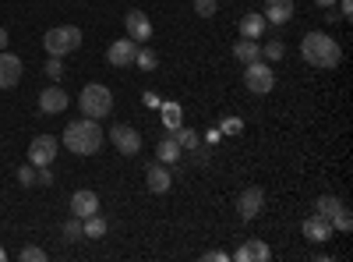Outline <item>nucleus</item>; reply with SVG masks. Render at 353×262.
<instances>
[{"label": "nucleus", "instance_id": "obj_1", "mask_svg": "<svg viewBox=\"0 0 353 262\" xmlns=\"http://www.w3.org/2000/svg\"><path fill=\"white\" fill-rule=\"evenodd\" d=\"M301 53H304V61L311 68H321V71H332L343 61V50H339V43L329 32H307L301 39Z\"/></svg>", "mask_w": 353, "mask_h": 262}, {"label": "nucleus", "instance_id": "obj_2", "mask_svg": "<svg viewBox=\"0 0 353 262\" xmlns=\"http://www.w3.org/2000/svg\"><path fill=\"white\" fill-rule=\"evenodd\" d=\"M103 128L92 121V118H81V121H71L64 128V145L74 153V156H92L99 153V145H103Z\"/></svg>", "mask_w": 353, "mask_h": 262}, {"label": "nucleus", "instance_id": "obj_3", "mask_svg": "<svg viewBox=\"0 0 353 262\" xmlns=\"http://www.w3.org/2000/svg\"><path fill=\"white\" fill-rule=\"evenodd\" d=\"M78 106H81L85 118L99 121V118H106V113L113 110V93L106 89V85H99V82H88L85 89L78 93Z\"/></svg>", "mask_w": 353, "mask_h": 262}, {"label": "nucleus", "instance_id": "obj_4", "mask_svg": "<svg viewBox=\"0 0 353 262\" xmlns=\"http://www.w3.org/2000/svg\"><path fill=\"white\" fill-rule=\"evenodd\" d=\"M43 46H46L50 57H68L81 46V28L78 25H57L43 36Z\"/></svg>", "mask_w": 353, "mask_h": 262}, {"label": "nucleus", "instance_id": "obj_5", "mask_svg": "<svg viewBox=\"0 0 353 262\" xmlns=\"http://www.w3.org/2000/svg\"><path fill=\"white\" fill-rule=\"evenodd\" d=\"M244 85H248V93H254V96H269L272 89H276V71H272V64L269 61H251V64H244Z\"/></svg>", "mask_w": 353, "mask_h": 262}, {"label": "nucleus", "instance_id": "obj_6", "mask_svg": "<svg viewBox=\"0 0 353 262\" xmlns=\"http://www.w3.org/2000/svg\"><path fill=\"white\" fill-rule=\"evenodd\" d=\"M110 142H113V149L121 156H138L141 153V135L131 124H113L110 128Z\"/></svg>", "mask_w": 353, "mask_h": 262}, {"label": "nucleus", "instance_id": "obj_7", "mask_svg": "<svg viewBox=\"0 0 353 262\" xmlns=\"http://www.w3.org/2000/svg\"><path fill=\"white\" fill-rule=\"evenodd\" d=\"M57 160V138L53 135H36L28 142V163L32 167H50Z\"/></svg>", "mask_w": 353, "mask_h": 262}, {"label": "nucleus", "instance_id": "obj_8", "mask_svg": "<svg viewBox=\"0 0 353 262\" xmlns=\"http://www.w3.org/2000/svg\"><path fill=\"white\" fill-rule=\"evenodd\" d=\"M124 28H128V39H134V43L152 39V21H149V15L138 11V8H131L124 15Z\"/></svg>", "mask_w": 353, "mask_h": 262}, {"label": "nucleus", "instance_id": "obj_9", "mask_svg": "<svg viewBox=\"0 0 353 262\" xmlns=\"http://www.w3.org/2000/svg\"><path fill=\"white\" fill-rule=\"evenodd\" d=\"M21 57L0 50V89H14V85L21 82Z\"/></svg>", "mask_w": 353, "mask_h": 262}, {"label": "nucleus", "instance_id": "obj_10", "mask_svg": "<svg viewBox=\"0 0 353 262\" xmlns=\"http://www.w3.org/2000/svg\"><path fill=\"white\" fill-rule=\"evenodd\" d=\"M134 53H138V43L134 39H113L110 50H106V61L113 68H131L134 64Z\"/></svg>", "mask_w": 353, "mask_h": 262}, {"label": "nucleus", "instance_id": "obj_11", "mask_svg": "<svg viewBox=\"0 0 353 262\" xmlns=\"http://www.w3.org/2000/svg\"><path fill=\"white\" fill-rule=\"evenodd\" d=\"M261 206H265V191H261V188H244L241 198H237L241 220H254V216L261 213Z\"/></svg>", "mask_w": 353, "mask_h": 262}, {"label": "nucleus", "instance_id": "obj_12", "mask_svg": "<svg viewBox=\"0 0 353 262\" xmlns=\"http://www.w3.org/2000/svg\"><path fill=\"white\" fill-rule=\"evenodd\" d=\"M237 262H269L272 259V248L265 245V241H258V238H248L241 248H237V255H233Z\"/></svg>", "mask_w": 353, "mask_h": 262}, {"label": "nucleus", "instance_id": "obj_13", "mask_svg": "<svg viewBox=\"0 0 353 262\" xmlns=\"http://www.w3.org/2000/svg\"><path fill=\"white\" fill-rule=\"evenodd\" d=\"M71 213H74L78 220L92 216V213H99V195H96V191H88V188L74 191V195H71Z\"/></svg>", "mask_w": 353, "mask_h": 262}, {"label": "nucleus", "instance_id": "obj_14", "mask_svg": "<svg viewBox=\"0 0 353 262\" xmlns=\"http://www.w3.org/2000/svg\"><path fill=\"white\" fill-rule=\"evenodd\" d=\"M39 110L43 113H61L68 110V93L61 89V85H50V89L39 93Z\"/></svg>", "mask_w": 353, "mask_h": 262}, {"label": "nucleus", "instance_id": "obj_15", "mask_svg": "<svg viewBox=\"0 0 353 262\" xmlns=\"http://www.w3.org/2000/svg\"><path fill=\"white\" fill-rule=\"evenodd\" d=\"M304 238H307V241H314V245L329 241V238H332V223H329V220H321L318 213H314V216H307V220H304Z\"/></svg>", "mask_w": 353, "mask_h": 262}, {"label": "nucleus", "instance_id": "obj_16", "mask_svg": "<svg viewBox=\"0 0 353 262\" xmlns=\"http://www.w3.org/2000/svg\"><path fill=\"white\" fill-rule=\"evenodd\" d=\"M145 181H149V191H152V195H166V191L173 188V178H170V170H166L163 163H152L149 174H145Z\"/></svg>", "mask_w": 353, "mask_h": 262}, {"label": "nucleus", "instance_id": "obj_17", "mask_svg": "<svg viewBox=\"0 0 353 262\" xmlns=\"http://www.w3.org/2000/svg\"><path fill=\"white\" fill-rule=\"evenodd\" d=\"M293 18V0H265V21L286 25Z\"/></svg>", "mask_w": 353, "mask_h": 262}, {"label": "nucleus", "instance_id": "obj_18", "mask_svg": "<svg viewBox=\"0 0 353 262\" xmlns=\"http://www.w3.org/2000/svg\"><path fill=\"white\" fill-rule=\"evenodd\" d=\"M233 57H237V61L241 64H251V61H258V57H261V43L258 39H237V43H233Z\"/></svg>", "mask_w": 353, "mask_h": 262}, {"label": "nucleus", "instance_id": "obj_19", "mask_svg": "<svg viewBox=\"0 0 353 262\" xmlns=\"http://www.w3.org/2000/svg\"><path fill=\"white\" fill-rule=\"evenodd\" d=\"M265 15H254V11H248L244 18H241V36L244 39H261V32H265Z\"/></svg>", "mask_w": 353, "mask_h": 262}, {"label": "nucleus", "instance_id": "obj_20", "mask_svg": "<svg viewBox=\"0 0 353 262\" xmlns=\"http://www.w3.org/2000/svg\"><path fill=\"white\" fill-rule=\"evenodd\" d=\"M339 206H343V198H332V195L314 198V213H318L321 220H329V223H332V216L339 213Z\"/></svg>", "mask_w": 353, "mask_h": 262}, {"label": "nucleus", "instance_id": "obj_21", "mask_svg": "<svg viewBox=\"0 0 353 262\" xmlns=\"http://www.w3.org/2000/svg\"><path fill=\"white\" fill-rule=\"evenodd\" d=\"M103 234H106V220H103L99 213H92V216L81 220V238H103Z\"/></svg>", "mask_w": 353, "mask_h": 262}, {"label": "nucleus", "instance_id": "obj_22", "mask_svg": "<svg viewBox=\"0 0 353 262\" xmlns=\"http://www.w3.org/2000/svg\"><path fill=\"white\" fill-rule=\"evenodd\" d=\"M181 145H176L173 138H166V142H159V149H156V156H159V163L163 167H170V163H176V160H181Z\"/></svg>", "mask_w": 353, "mask_h": 262}, {"label": "nucleus", "instance_id": "obj_23", "mask_svg": "<svg viewBox=\"0 0 353 262\" xmlns=\"http://www.w3.org/2000/svg\"><path fill=\"white\" fill-rule=\"evenodd\" d=\"M173 142L181 145V149H198V135L191 128H173Z\"/></svg>", "mask_w": 353, "mask_h": 262}, {"label": "nucleus", "instance_id": "obj_24", "mask_svg": "<svg viewBox=\"0 0 353 262\" xmlns=\"http://www.w3.org/2000/svg\"><path fill=\"white\" fill-rule=\"evenodd\" d=\"M134 64H138L141 71H156V64H159V57H156L152 50H141V46H138V53H134Z\"/></svg>", "mask_w": 353, "mask_h": 262}, {"label": "nucleus", "instance_id": "obj_25", "mask_svg": "<svg viewBox=\"0 0 353 262\" xmlns=\"http://www.w3.org/2000/svg\"><path fill=\"white\" fill-rule=\"evenodd\" d=\"M261 57L276 64V61H283V57H286V46H283L279 39H272V43H265V46H261Z\"/></svg>", "mask_w": 353, "mask_h": 262}, {"label": "nucleus", "instance_id": "obj_26", "mask_svg": "<svg viewBox=\"0 0 353 262\" xmlns=\"http://www.w3.org/2000/svg\"><path fill=\"white\" fill-rule=\"evenodd\" d=\"M163 121H166L170 131L181 128V106H176V103H163Z\"/></svg>", "mask_w": 353, "mask_h": 262}, {"label": "nucleus", "instance_id": "obj_27", "mask_svg": "<svg viewBox=\"0 0 353 262\" xmlns=\"http://www.w3.org/2000/svg\"><path fill=\"white\" fill-rule=\"evenodd\" d=\"M219 11V0H194V15L198 18H212Z\"/></svg>", "mask_w": 353, "mask_h": 262}, {"label": "nucleus", "instance_id": "obj_28", "mask_svg": "<svg viewBox=\"0 0 353 262\" xmlns=\"http://www.w3.org/2000/svg\"><path fill=\"white\" fill-rule=\"evenodd\" d=\"M43 71H46V78H50V82H61V78H64V64H61V57H50Z\"/></svg>", "mask_w": 353, "mask_h": 262}, {"label": "nucleus", "instance_id": "obj_29", "mask_svg": "<svg viewBox=\"0 0 353 262\" xmlns=\"http://www.w3.org/2000/svg\"><path fill=\"white\" fill-rule=\"evenodd\" d=\"M18 181H21V188H32V185H36V167H32V163L18 167Z\"/></svg>", "mask_w": 353, "mask_h": 262}, {"label": "nucleus", "instance_id": "obj_30", "mask_svg": "<svg viewBox=\"0 0 353 262\" xmlns=\"http://www.w3.org/2000/svg\"><path fill=\"white\" fill-rule=\"evenodd\" d=\"M332 223H336V230H343V234H346V230L353 227V216H350V209H346V206H339V213L332 216Z\"/></svg>", "mask_w": 353, "mask_h": 262}, {"label": "nucleus", "instance_id": "obj_31", "mask_svg": "<svg viewBox=\"0 0 353 262\" xmlns=\"http://www.w3.org/2000/svg\"><path fill=\"white\" fill-rule=\"evenodd\" d=\"M78 238H81V220L74 216V220L64 223V241H78Z\"/></svg>", "mask_w": 353, "mask_h": 262}, {"label": "nucleus", "instance_id": "obj_32", "mask_svg": "<svg viewBox=\"0 0 353 262\" xmlns=\"http://www.w3.org/2000/svg\"><path fill=\"white\" fill-rule=\"evenodd\" d=\"M43 259H46V252L36 248V245H25L21 248V262H43Z\"/></svg>", "mask_w": 353, "mask_h": 262}, {"label": "nucleus", "instance_id": "obj_33", "mask_svg": "<svg viewBox=\"0 0 353 262\" xmlns=\"http://www.w3.org/2000/svg\"><path fill=\"white\" fill-rule=\"evenodd\" d=\"M219 131H223V135H241V131H244V121H241V118H226Z\"/></svg>", "mask_w": 353, "mask_h": 262}, {"label": "nucleus", "instance_id": "obj_34", "mask_svg": "<svg viewBox=\"0 0 353 262\" xmlns=\"http://www.w3.org/2000/svg\"><path fill=\"white\" fill-rule=\"evenodd\" d=\"M201 259H205V262H223V259H226V255H223V252H205V255H201Z\"/></svg>", "mask_w": 353, "mask_h": 262}, {"label": "nucleus", "instance_id": "obj_35", "mask_svg": "<svg viewBox=\"0 0 353 262\" xmlns=\"http://www.w3.org/2000/svg\"><path fill=\"white\" fill-rule=\"evenodd\" d=\"M145 106H159V96L156 93H145Z\"/></svg>", "mask_w": 353, "mask_h": 262}, {"label": "nucleus", "instance_id": "obj_36", "mask_svg": "<svg viewBox=\"0 0 353 262\" xmlns=\"http://www.w3.org/2000/svg\"><path fill=\"white\" fill-rule=\"evenodd\" d=\"M8 43H11V39H8V28H4V25H0V50H4Z\"/></svg>", "mask_w": 353, "mask_h": 262}, {"label": "nucleus", "instance_id": "obj_37", "mask_svg": "<svg viewBox=\"0 0 353 262\" xmlns=\"http://www.w3.org/2000/svg\"><path fill=\"white\" fill-rule=\"evenodd\" d=\"M314 4H318V8H325V11H329V8H336V0H314Z\"/></svg>", "mask_w": 353, "mask_h": 262}, {"label": "nucleus", "instance_id": "obj_38", "mask_svg": "<svg viewBox=\"0 0 353 262\" xmlns=\"http://www.w3.org/2000/svg\"><path fill=\"white\" fill-rule=\"evenodd\" d=\"M4 259H8V252H4V248H0V262H4Z\"/></svg>", "mask_w": 353, "mask_h": 262}]
</instances>
